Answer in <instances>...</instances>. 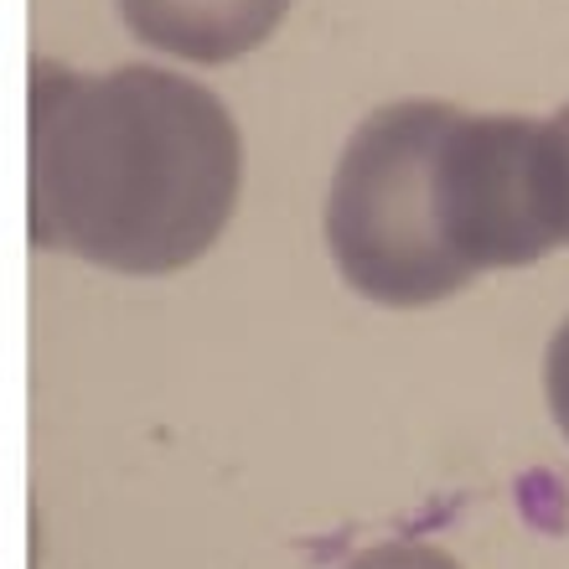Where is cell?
I'll use <instances>...</instances> for the list:
<instances>
[{"label": "cell", "mask_w": 569, "mask_h": 569, "mask_svg": "<svg viewBox=\"0 0 569 569\" xmlns=\"http://www.w3.org/2000/svg\"><path fill=\"white\" fill-rule=\"evenodd\" d=\"M327 243L378 306H430L481 270L533 264L565 243L549 124L440 99L373 109L331 177Z\"/></svg>", "instance_id": "1"}, {"label": "cell", "mask_w": 569, "mask_h": 569, "mask_svg": "<svg viewBox=\"0 0 569 569\" xmlns=\"http://www.w3.org/2000/svg\"><path fill=\"white\" fill-rule=\"evenodd\" d=\"M31 243L120 274H171L208 254L243 181L223 99L171 68L73 73L31 62Z\"/></svg>", "instance_id": "2"}, {"label": "cell", "mask_w": 569, "mask_h": 569, "mask_svg": "<svg viewBox=\"0 0 569 569\" xmlns=\"http://www.w3.org/2000/svg\"><path fill=\"white\" fill-rule=\"evenodd\" d=\"M290 0H120L140 42L187 62H228L254 52L284 21Z\"/></svg>", "instance_id": "3"}, {"label": "cell", "mask_w": 569, "mask_h": 569, "mask_svg": "<svg viewBox=\"0 0 569 569\" xmlns=\"http://www.w3.org/2000/svg\"><path fill=\"white\" fill-rule=\"evenodd\" d=\"M347 569H461L456 559L446 555V549H435V543H378V549H368V555H358Z\"/></svg>", "instance_id": "4"}, {"label": "cell", "mask_w": 569, "mask_h": 569, "mask_svg": "<svg viewBox=\"0 0 569 569\" xmlns=\"http://www.w3.org/2000/svg\"><path fill=\"white\" fill-rule=\"evenodd\" d=\"M543 393H549L559 430L569 435V316L565 327L555 331V342H549V358H543Z\"/></svg>", "instance_id": "5"}, {"label": "cell", "mask_w": 569, "mask_h": 569, "mask_svg": "<svg viewBox=\"0 0 569 569\" xmlns=\"http://www.w3.org/2000/svg\"><path fill=\"white\" fill-rule=\"evenodd\" d=\"M549 140H555V171H559V212H565V243H569V104L549 120Z\"/></svg>", "instance_id": "6"}]
</instances>
